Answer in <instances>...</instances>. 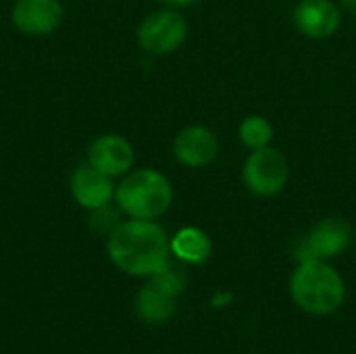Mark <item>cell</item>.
<instances>
[{
  "label": "cell",
  "mask_w": 356,
  "mask_h": 354,
  "mask_svg": "<svg viewBox=\"0 0 356 354\" xmlns=\"http://www.w3.org/2000/svg\"><path fill=\"white\" fill-rule=\"evenodd\" d=\"M106 252L123 273L152 277L171 261V238L156 221L129 219L117 223L108 234Z\"/></svg>",
  "instance_id": "obj_1"
},
{
  "label": "cell",
  "mask_w": 356,
  "mask_h": 354,
  "mask_svg": "<svg viewBox=\"0 0 356 354\" xmlns=\"http://www.w3.org/2000/svg\"><path fill=\"white\" fill-rule=\"evenodd\" d=\"M294 303L311 315H332L346 298L342 275L325 261H305L290 277Z\"/></svg>",
  "instance_id": "obj_2"
},
{
  "label": "cell",
  "mask_w": 356,
  "mask_h": 354,
  "mask_svg": "<svg viewBox=\"0 0 356 354\" xmlns=\"http://www.w3.org/2000/svg\"><path fill=\"white\" fill-rule=\"evenodd\" d=\"M115 202L129 219L154 221L169 211L173 186L156 169H136L123 175L121 184L115 188Z\"/></svg>",
  "instance_id": "obj_3"
},
{
  "label": "cell",
  "mask_w": 356,
  "mask_h": 354,
  "mask_svg": "<svg viewBox=\"0 0 356 354\" xmlns=\"http://www.w3.org/2000/svg\"><path fill=\"white\" fill-rule=\"evenodd\" d=\"M244 184L246 188L263 198L280 194L290 179L288 159L277 148H259L252 150L244 163Z\"/></svg>",
  "instance_id": "obj_4"
},
{
  "label": "cell",
  "mask_w": 356,
  "mask_h": 354,
  "mask_svg": "<svg viewBox=\"0 0 356 354\" xmlns=\"http://www.w3.org/2000/svg\"><path fill=\"white\" fill-rule=\"evenodd\" d=\"M188 38V23L175 8H163L148 15L138 27V44L142 50L163 56L175 52Z\"/></svg>",
  "instance_id": "obj_5"
},
{
  "label": "cell",
  "mask_w": 356,
  "mask_h": 354,
  "mask_svg": "<svg viewBox=\"0 0 356 354\" xmlns=\"http://www.w3.org/2000/svg\"><path fill=\"white\" fill-rule=\"evenodd\" d=\"M353 240V230L344 219L330 217L319 221L307 238H302L296 246L298 263L305 261H325L342 255Z\"/></svg>",
  "instance_id": "obj_6"
},
{
  "label": "cell",
  "mask_w": 356,
  "mask_h": 354,
  "mask_svg": "<svg viewBox=\"0 0 356 354\" xmlns=\"http://www.w3.org/2000/svg\"><path fill=\"white\" fill-rule=\"evenodd\" d=\"M88 165L108 177H123L131 171L136 154L127 138L119 134H102L88 146Z\"/></svg>",
  "instance_id": "obj_7"
},
{
  "label": "cell",
  "mask_w": 356,
  "mask_h": 354,
  "mask_svg": "<svg viewBox=\"0 0 356 354\" xmlns=\"http://www.w3.org/2000/svg\"><path fill=\"white\" fill-rule=\"evenodd\" d=\"M10 19L21 33L50 35L63 25L65 8L58 0H17Z\"/></svg>",
  "instance_id": "obj_8"
},
{
  "label": "cell",
  "mask_w": 356,
  "mask_h": 354,
  "mask_svg": "<svg viewBox=\"0 0 356 354\" xmlns=\"http://www.w3.org/2000/svg\"><path fill=\"white\" fill-rule=\"evenodd\" d=\"M173 154L175 159L190 169H202L211 165L219 154V140L217 136L204 125H190L184 127L173 140Z\"/></svg>",
  "instance_id": "obj_9"
},
{
  "label": "cell",
  "mask_w": 356,
  "mask_h": 354,
  "mask_svg": "<svg viewBox=\"0 0 356 354\" xmlns=\"http://www.w3.org/2000/svg\"><path fill=\"white\" fill-rule=\"evenodd\" d=\"M294 25L307 38H332L342 25L340 8L334 0H298L294 8Z\"/></svg>",
  "instance_id": "obj_10"
},
{
  "label": "cell",
  "mask_w": 356,
  "mask_h": 354,
  "mask_svg": "<svg viewBox=\"0 0 356 354\" xmlns=\"http://www.w3.org/2000/svg\"><path fill=\"white\" fill-rule=\"evenodd\" d=\"M71 194L75 198V202L88 211H96L102 209L106 204H111V200L115 198V184L113 177L96 171L94 167L79 165L73 173H71Z\"/></svg>",
  "instance_id": "obj_11"
},
{
  "label": "cell",
  "mask_w": 356,
  "mask_h": 354,
  "mask_svg": "<svg viewBox=\"0 0 356 354\" xmlns=\"http://www.w3.org/2000/svg\"><path fill=\"white\" fill-rule=\"evenodd\" d=\"M175 296L167 294L165 290H161L156 284L148 282L136 298V313L142 321L152 323V325H161L165 321H169L175 313Z\"/></svg>",
  "instance_id": "obj_12"
},
{
  "label": "cell",
  "mask_w": 356,
  "mask_h": 354,
  "mask_svg": "<svg viewBox=\"0 0 356 354\" xmlns=\"http://www.w3.org/2000/svg\"><path fill=\"white\" fill-rule=\"evenodd\" d=\"M211 238L198 227H184L171 238V252L181 263L200 265L211 257Z\"/></svg>",
  "instance_id": "obj_13"
},
{
  "label": "cell",
  "mask_w": 356,
  "mask_h": 354,
  "mask_svg": "<svg viewBox=\"0 0 356 354\" xmlns=\"http://www.w3.org/2000/svg\"><path fill=\"white\" fill-rule=\"evenodd\" d=\"M240 140L246 148L250 150H259V148H267L273 140V125L261 117V115H250L240 123Z\"/></svg>",
  "instance_id": "obj_14"
},
{
  "label": "cell",
  "mask_w": 356,
  "mask_h": 354,
  "mask_svg": "<svg viewBox=\"0 0 356 354\" xmlns=\"http://www.w3.org/2000/svg\"><path fill=\"white\" fill-rule=\"evenodd\" d=\"M152 284H156L161 290H165L167 294H171V296H179L184 290H186V286H188V275H186V271H184V267L181 265H175V263H167L159 273H154L152 275V280H150Z\"/></svg>",
  "instance_id": "obj_15"
},
{
  "label": "cell",
  "mask_w": 356,
  "mask_h": 354,
  "mask_svg": "<svg viewBox=\"0 0 356 354\" xmlns=\"http://www.w3.org/2000/svg\"><path fill=\"white\" fill-rule=\"evenodd\" d=\"M156 2H161L167 8H184V6H192L198 0H156Z\"/></svg>",
  "instance_id": "obj_16"
},
{
  "label": "cell",
  "mask_w": 356,
  "mask_h": 354,
  "mask_svg": "<svg viewBox=\"0 0 356 354\" xmlns=\"http://www.w3.org/2000/svg\"><path fill=\"white\" fill-rule=\"evenodd\" d=\"M234 300V296L229 294V292H217L215 296H213V307H225V305H229Z\"/></svg>",
  "instance_id": "obj_17"
},
{
  "label": "cell",
  "mask_w": 356,
  "mask_h": 354,
  "mask_svg": "<svg viewBox=\"0 0 356 354\" xmlns=\"http://www.w3.org/2000/svg\"><path fill=\"white\" fill-rule=\"evenodd\" d=\"M342 2V6L348 10V13H353L356 17V0H340Z\"/></svg>",
  "instance_id": "obj_18"
}]
</instances>
